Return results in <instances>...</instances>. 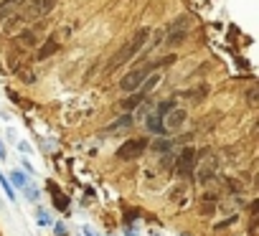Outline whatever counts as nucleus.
Wrapping results in <instances>:
<instances>
[{
    "instance_id": "obj_2",
    "label": "nucleus",
    "mask_w": 259,
    "mask_h": 236,
    "mask_svg": "<svg viewBox=\"0 0 259 236\" xmlns=\"http://www.w3.org/2000/svg\"><path fill=\"white\" fill-rule=\"evenodd\" d=\"M153 64H145V66H140V69H133L130 74H124L122 79H119V89L124 91V94H135L145 81H148V76L153 74Z\"/></svg>"
},
{
    "instance_id": "obj_8",
    "label": "nucleus",
    "mask_w": 259,
    "mask_h": 236,
    "mask_svg": "<svg viewBox=\"0 0 259 236\" xmlns=\"http://www.w3.org/2000/svg\"><path fill=\"white\" fill-rule=\"evenodd\" d=\"M186 109H178V107H173L168 114H165V120H163V127H165V132L168 130H181L183 127V122H186Z\"/></svg>"
},
{
    "instance_id": "obj_7",
    "label": "nucleus",
    "mask_w": 259,
    "mask_h": 236,
    "mask_svg": "<svg viewBox=\"0 0 259 236\" xmlns=\"http://www.w3.org/2000/svg\"><path fill=\"white\" fill-rule=\"evenodd\" d=\"M193 165H196V150L193 148H183V153L176 160V170L181 175H191L193 173Z\"/></svg>"
},
{
    "instance_id": "obj_15",
    "label": "nucleus",
    "mask_w": 259,
    "mask_h": 236,
    "mask_svg": "<svg viewBox=\"0 0 259 236\" xmlns=\"http://www.w3.org/2000/svg\"><path fill=\"white\" fill-rule=\"evenodd\" d=\"M13 183H16V185H23V183H26V178H23L21 173H13Z\"/></svg>"
},
{
    "instance_id": "obj_10",
    "label": "nucleus",
    "mask_w": 259,
    "mask_h": 236,
    "mask_svg": "<svg viewBox=\"0 0 259 236\" xmlns=\"http://www.w3.org/2000/svg\"><path fill=\"white\" fill-rule=\"evenodd\" d=\"M127 125H133V117H130V114L119 117V120H117V122H112V125H109L107 130H109V132H114V130H124Z\"/></svg>"
},
{
    "instance_id": "obj_3",
    "label": "nucleus",
    "mask_w": 259,
    "mask_h": 236,
    "mask_svg": "<svg viewBox=\"0 0 259 236\" xmlns=\"http://www.w3.org/2000/svg\"><path fill=\"white\" fill-rule=\"evenodd\" d=\"M216 168H219V158H216L213 150H201V153H196V165H193V170L198 173V178L208 180V178L216 173Z\"/></svg>"
},
{
    "instance_id": "obj_6",
    "label": "nucleus",
    "mask_w": 259,
    "mask_h": 236,
    "mask_svg": "<svg viewBox=\"0 0 259 236\" xmlns=\"http://www.w3.org/2000/svg\"><path fill=\"white\" fill-rule=\"evenodd\" d=\"M173 109V102H163L158 104V109L148 117V130L155 132V135H165V127H163V120H165V114Z\"/></svg>"
},
{
    "instance_id": "obj_12",
    "label": "nucleus",
    "mask_w": 259,
    "mask_h": 236,
    "mask_svg": "<svg viewBox=\"0 0 259 236\" xmlns=\"http://www.w3.org/2000/svg\"><path fill=\"white\" fill-rule=\"evenodd\" d=\"M13 11H16V8H11L8 3H3V6H0V23H3V21H6V18L13 13Z\"/></svg>"
},
{
    "instance_id": "obj_4",
    "label": "nucleus",
    "mask_w": 259,
    "mask_h": 236,
    "mask_svg": "<svg viewBox=\"0 0 259 236\" xmlns=\"http://www.w3.org/2000/svg\"><path fill=\"white\" fill-rule=\"evenodd\" d=\"M56 3H59V0H28L21 18H31V21L44 18V16H49V13L54 11V6H56Z\"/></svg>"
},
{
    "instance_id": "obj_1",
    "label": "nucleus",
    "mask_w": 259,
    "mask_h": 236,
    "mask_svg": "<svg viewBox=\"0 0 259 236\" xmlns=\"http://www.w3.org/2000/svg\"><path fill=\"white\" fill-rule=\"evenodd\" d=\"M148 36H150V31L148 28H140L133 38H130L114 56H112V61H109V71H114V69H119V66H124L127 61H133L143 49H145V41H148Z\"/></svg>"
},
{
    "instance_id": "obj_9",
    "label": "nucleus",
    "mask_w": 259,
    "mask_h": 236,
    "mask_svg": "<svg viewBox=\"0 0 259 236\" xmlns=\"http://www.w3.org/2000/svg\"><path fill=\"white\" fill-rule=\"evenodd\" d=\"M59 49H61V46H59V41H56V38H49V41H46V43H44V49H41V51H38V54H36V56H38V59H41V61H44V59H49V56H51V54H56V51H59Z\"/></svg>"
},
{
    "instance_id": "obj_16",
    "label": "nucleus",
    "mask_w": 259,
    "mask_h": 236,
    "mask_svg": "<svg viewBox=\"0 0 259 236\" xmlns=\"http://www.w3.org/2000/svg\"><path fill=\"white\" fill-rule=\"evenodd\" d=\"M0 158H6V150H3V145H0Z\"/></svg>"
},
{
    "instance_id": "obj_13",
    "label": "nucleus",
    "mask_w": 259,
    "mask_h": 236,
    "mask_svg": "<svg viewBox=\"0 0 259 236\" xmlns=\"http://www.w3.org/2000/svg\"><path fill=\"white\" fill-rule=\"evenodd\" d=\"M155 150H158V153H168V150H170V143H168V140H158V143H155Z\"/></svg>"
},
{
    "instance_id": "obj_11",
    "label": "nucleus",
    "mask_w": 259,
    "mask_h": 236,
    "mask_svg": "<svg viewBox=\"0 0 259 236\" xmlns=\"http://www.w3.org/2000/svg\"><path fill=\"white\" fill-rule=\"evenodd\" d=\"M54 203H59V206H61V211H66V206H69V198H66V196H61L59 191H54Z\"/></svg>"
},
{
    "instance_id": "obj_14",
    "label": "nucleus",
    "mask_w": 259,
    "mask_h": 236,
    "mask_svg": "<svg viewBox=\"0 0 259 236\" xmlns=\"http://www.w3.org/2000/svg\"><path fill=\"white\" fill-rule=\"evenodd\" d=\"M0 183H3V188H6V193H8V198H16V193L11 191V185H8V180H6L3 175H0Z\"/></svg>"
},
{
    "instance_id": "obj_5",
    "label": "nucleus",
    "mask_w": 259,
    "mask_h": 236,
    "mask_svg": "<svg viewBox=\"0 0 259 236\" xmlns=\"http://www.w3.org/2000/svg\"><path fill=\"white\" fill-rule=\"evenodd\" d=\"M145 148H148V140H145V137L127 140V143L117 150V158H119V160H135V158H140V155L145 153Z\"/></svg>"
}]
</instances>
